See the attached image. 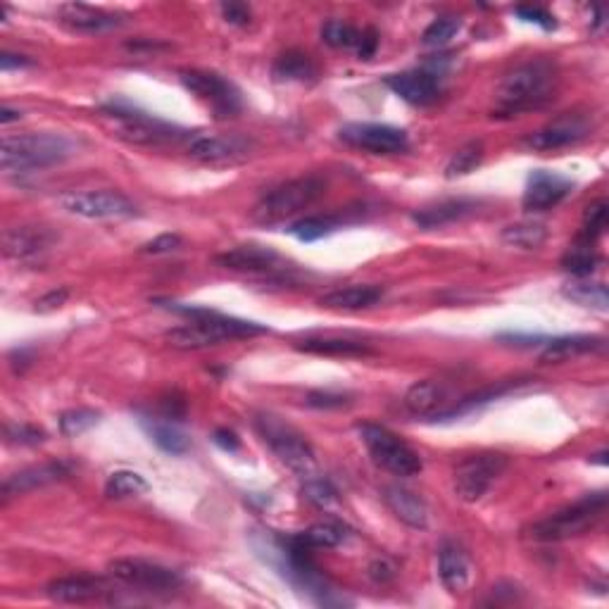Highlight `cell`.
Wrapping results in <instances>:
<instances>
[{
    "instance_id": "obj_50",
    "label": "cell",
    "mask_w": 609,
    "mask_h": 609,
    "mask_svg": "<svg viewBox=\"0 0 609 609\" xmlns=\"http://www.w3.org/2000/svg\"><path fill=\"white\" fill-rule=\"evenodd\" d=\"M222 17L234 27H246L250 22V8L243 3H222Z\"/></svg>"
},
{
    "instance_id": "obj_9",
    "label": "cell",
    "mask_w": 609,
    "mask_h": 609,
    "mask_svg": "<svg viewBox=\"0 0 609 609\" xmlns=\"http://www.w3.org/2000/svg\"><path fill=\"white\" fill-rule=\"evenodd\" d=\"M507 455L502 452H479V455H469L455 469V495L462 502H479L483 495L491 491V486L500 479L502 472L507 469Z\"/></svg>"
},
{
    "instance_id": "obj_23",
    "label": "cell",
    "mask_w": 609,
    "mask_h": 609,
    "mask_svg": "<svg viewBox=\"0 0 609 609\" xmlns=\"http://www.w3.org/2000/svg\"><path fill=\"white\" fill-rule=\"evenodd\" d=\"M55 234L46 226H12L3 236V253L12 260H29L53 246Z\"/></svg>"
},
{
    "instance_id": "obj_30",
    "label": "cell",
    "mask_w": 609,
    "mask_h": 609,
    "mask_svg": "<svg viewBox=\"0 0 609 609\" xmlns=\"http://www.w3.org/2000/svg\"><path fill=\"white\" fill-rule=\"evenodd\" d=\"M141 426L146 429V433L150 436V441L158 445L160 450L169 452V455H184V452L191 448V443H188L186 433L179 431L177 426L172 422H162V419H150L143 417Z\"/></svg>"
},
{
    "instance_id": "obj_10",
    "label": "cell",
    "mask_w": 609,
    "mask_h": 609,
    "mask_svg": "<svg viewBox=\"0 0 609 609\" xmlns=\"http://www.w3.org/2000/svg\"><path fill=\"white\" fill-rule=\"evenodd\" d=\"M179 79L181 86H184L191 96H196L200 103H205L217 119H231L243 110L241 93H238L236 86L215 72L188 69V72L179 74Z\"/></svg>"
},
{
    "instance_id": "obj_2",
    "label": "cell",
    "mask_w": 609,
    "mask_h": 609,
    "mask_svg": "<svg viewBox=\"0 0 609 609\" xmlns=\"http://www.w3.org/2000/svg\"><path fill=\"white\" fill-rule=\"evenodd\" d=\"M169 310L191 317V324L169 329L165 334L167 343L179 350H203L224 341H236V338L269 334L267 326L257 322H246V319L224 317L219 315V312L205 310V307H181L169 303Z\"/></svg>"
},
{
    "instance_id": "obj_17",
    "label": "cell",
    "mask_w": 609,
    "mask_h": 609,
    "mask_svg": "<svg viewBox=\"0 0 609 609\" xmlns=\"http://www.w3.org/2000/svg\"><path fill=\"white\" fill-rule=\"evenodd\" d=\"M386 86L410 105H431L441 96V77L429 72V69L391 74L386 79Z\"/></svg>"
},
{
    "instance_id": "obj_46",
    "label": "cell",
    "mask_w": 609,
    "mask_h": 609,
    "mask_svg": "<svg viewBox=\"0 0 609 609\" xmlns=\"http://www.w3.org/2000/svg\"><path fill=\"white\" fill-rule=\"evenodd\" d=\"M514 12H517L519 20H524L529 24H538V27L545 29V31H552L557 27L555 17H552L550 12L543 10V8H533V5H519V8Z\"/></svg>"
},
{
    "instance_id": "obj_42",
    "label": "cell",
    "mask_w": 609,
    "mask_h": 609,
    "mask_svg": "<svg viewBox=\"0 0 609 609\" xmlns=\"http://www.w3.org/2000/svg\"><path fill=\"white\" fill-rule=\"evenodd\" d=\"M460 29H462L460 17H438L436 22H431L429 27H426L422 41L424 46L429 48H443L445 43L455 39V34Z\"/></svg>"
},
{
    "instance_id": "obj_19",
    "label": "cell",
    "mask_w": 609,
    "mask_h": 609,
    "mask_svg": "<svg viewBox=\"0 0 609 609\" xmlns=\"http://www.w3.org/2000/svg\"><path fill=\"white\" fill-rule=\"evenodd\" d=\"M69 474H72V464L65 460L43 462V464H36V467H27V469H22V472L12 474L5 479L3 500H10V498H15V495L36 491V488L50 486V483L67 479Z\"/></svg>"
},
{
    "instance_id": "obj_20",
    "label": "cell",
    "mask_w": 609,
    "mask_h": 609,
    "mask_svg": "<svg viewBox=\"0 0 609 609\" xmlns=\"http://www.w3.org/2000/svg\"><path fill=\"white\" fill-rule=\"evenodd\" d=\"M215 262L224 269H234V272L248 274H274L279 272L281 257L267 246H238L217 255Z\"/></svg>"
},
{
    "instance_id": "obj_51",
    "label": "cell",
    "mask_w": 609,
    "mask_h": 609,
    "mask_svg": "<svg viewBox=\"0 0 609 609\" xmlns=\"http://www.w3.org/2000/svg\"><path fill=\"white\" fill-rule=\"evenodd\" d=\"M69 298V291L67 288H60V291H50L43 295V298L36 300V312H53L58 310V307H62L67 303Z\"/></svg>"
},
{
    "instance_id": "obj_1",
    "label": "cell",
    "mask_w": 609,
    "mask_h": 609,
    "mask_svg": "<svg viewBox=\"0 0 609 609\" xmlns=\"http://www.w3.org/2000/svg\"><path fill=\"white\" fill-rule=\"evenodd\" d=\"M557 67L548 58H536L514 67L495 91L493 117H519L526 112L541 110L555 98Z\"/></svg>"
},
{
    "instance_id": "obj_53",
    "label": "cell",
    "mask_w": 609,
    "mask_h": 609,
    "mask_svg": "<svg viewBox=\"0 0 609 609\" xmlns=\"http://www.w3.org/2000/svg\"><path fill=\"white\" fill-rule=\"evenodd\" d=\"M212 441H215V445H219V448H222L224 452H236L238 448H241V441H238V436L229 429H217L215 436H212Z\"/></svg>"
},
{
    "instance_id": "obj_27",
    "label": "cell",
    "mask_w": 609,
    "mask_h": 609,
    "mask_svg": "<svg viewBox=\"0 0 609 609\" xmlns=\"http://www.w3.org/2000/svg\"><path fill=\"white\" fill-rule=\"evenodd\" d=\"M605 348V338L600 336H562L552 338L545 343V350L541 353L543 364H557L567 362L571 357H579L586 353H595V350Z\"/></svg>"
},
{
    "instance_id": "obj_39",
    "label": "cell",
    "mask_w": 609,
    "mask_h": 609,
    "mask_svg": "<svg viewBox=\"0 0 609 609\" xmlns=\"http://www.w3.org/2000/svg\"><path fill=\"white\" fill-rule=\"evenodd\" d=\"M100 422V412L91 407H79V410H69L60 417V433L65 438H77L81 433L91 431Z\"/></svg>"
},
{
    "instance_id": "obj_32",
    "label": "cell",
    "mask_w": 609,
    "mask_h": 609,
    "mask_svg": "<svg viewBox=\"0 0 609 609\" xmlns=\"http://www.w3.org/2000/svg\"><path fill=\"white\" fill-rule=\"evenodd\" d=\"M272 74L279 81H312L317 77V65L310 55L300 53V50H288L276 58Z\"/></svg>"
},
{
    "instance_id": "obj_4",
    "label": "cell",
    "mask_w": 609,
    "mask_h": 609,
    "mask_svg": "<svg viewBox=\"0 0 609 609\" xmlns=\"http://www.w3.org/2000/svg\"><path fill=\"white\" fill-rule=\"evenodd\" d=\"M100 117L108 124L112 136L122 138L131 146H162V143L179 141L186 136V131L174 127V124L162 122V119L148 115L136 108H129L124 103L103 105Z\"/></svg>"
},
{
    "instance_id": "obj_47",
    "label": "cell",
    "mask_w": 609,
    "mask_h": 609,
    "mask_svg": "<svg viewBox=\"0 0 609 609\" xmlns=\"http://www.w3.org/2000/svg\"><path fill=\"white\" fill-rule=\"evenodd\" d=\"M184 246V238L179 234H162L153 241H148L141 250L148 255H167V253H177V250Z\"/></svg>"
},
{
    "instance_id": "obj_35",
    "label": "cell",
    "mask_w": 609,
    "mask_h": 609,
    "mask_svg": "<svg viewBox=\"0 0 609 609\" xmlns=\"http://www.w3.org/2000/svg\"><path fill=\"white\" fill-rule=\"evenodd\" d=\"M483 155H486V150H483L481 141L464 143L462 148L455 150V155H452L448 165H445V177L448 179L467 177V174H472L474 169L481 165Z\"/></svg>"
},
{
    "instance_id": "obj_40",
    "label": "cell",
    "mask_w": 609,
    "mask_h": 609,
    "mask_svg": "<svg viewBox=\"0 0 609 609\" xmlns=\"http://www.w3.org/2000/svg\"><path fill=\"white\" fill-rule=\"evenodd\" d=\"M600 257L595 255V250L590 246H576L571 248L567 255L562 257V267L567 269L569 274H574L576 279H586V276H590L595 272V267H598Z\"/></svg>"
},
{
    "instance_id": "obj_15",
    "label": "cell",
    "mask_w": 609,
    "mask_h": 609,
    "mask_svg": "<svg viewBox=\"0 0 609 609\" xmlns=\"http://www.w3.org/2000/svg\"><path fill=\"white\" fill-rule=\"evenodd\" d=\"M590 134V122L583 115H564L557 117L555 122L545 124L543 129L533 131L524 138V146L538 153H550V150H560L576 146Z\"/></svg>"
},
{
    "instance_id": "obj_41",
    "label": "cell",
    "mask_w": 609,
    "mask_h": 609,
    "mask_svg": "<svg viewBox=\"0 0 609 609\" xmlns=\"http://www.w3.org/2000/svg\"><path fill=\"white\" fill-rule=\"evenodd\" d=\"M360 29L343 20H329L322 27V41L331 48H357L360 43Z\"/></svg>"
},
{
    "instance_id": "obj_38",
    "label": "cell",
    "mask_w": 609,
    "mask_h": 609,
    "mask_svg": "<svg viewBox=\"0 0 609 609\" xmlns=\"http://www.w3.org/2000/svg\"><path fill=\"white\" fill-rule=\"evenodd\" d=\"M564 295L574 303L586 305V307H598V310H605L609 298H607V288L602 284H590V281L576 279L571 284L564 286Z\"/></svg>"
},
{
    "instance_id": "obj_55",
    "label": "cell",
    "mask_w": 609,
    "mask_h": 609,
    "mask_svg": "<svg viewBox=\"0 0 609 609\" xmlns=\"http://www.w3.org/2000/svg\"><path fill=\"white\" fill-rule=\"evenodd\" d=\"M22 112L20 110H12L8 105H3V110H0V122L10 124V122H20Z\"/></svg>"
},
{
    "instance_id": "obj_28",
    "label": "cell",
    "mask_w": 609,
    "mask_h": 609,
    "mask_svg": "<svg viewBox=\"0 0 609 609\" xmlns=\"http://www.w3.org/2000/svg\"><path fill=\"white\" fill-rule=\"evenodd\" d=\"M445 403H448V393L436 381H417L405 393V407L417 417H441L445 412Z\"/></svg>"
},
{
    "instance_id": "obj_22",
    "label": "cell",
    "mask_w": 609,
    "mask_h": 609,
    "mask_svg": "<svg viewBox=\"0 0 609 609\" xmlns=\"http://www.w3.org/2000/svg\"><path fill=\"white\" fill-rule=\"evenodd\" d=\"M108 583L91 576H67V579H55L46 586V595L53 602L62 605H86V602L100 600L108 595Z\"/></svg>"
},
{
    "instance_id": "obj_16",
    "label": "cell",
    "mask_w": 609,
    "mask_h": 609,
    "mask_svg": "<svg viewBox=\"0 0 609 609\" xmlns=\"http://www.w3.org/2000/svg\"><path fill=\"white\" fill-rule=\"evenodd\" d=\"M571 188H574V181L562 177V174L536 169L529 177V184H526L521 205H524L526 212L552 210V207L560 205L569 196Z\"/></svg>"
},
{
    "instance_id": "obj_7",
    "label": "cell",
    "mask_w": 609,
    "mask_h": 609,
    "mask_svg": "<svg viewBox=\"0 0 609 609\" xmlns=\"http://www.w3.org/2000/svg\"><path fill=\"white\" fill-rule=\"evenodd\" d=\"M324 188V179L319 177H300L286 181V184L272 188V191L260 198V203L253 207V219L262 224H274L298 215V212H303L305 207L317 203L324 196Z\"/></svg>"
},
{
    "instance_id": "obj_14",
    "label": "cell",
    "mask_w": 609,
    "mask_h": 609,
    "mask_svg": "<svg viewBox=\"0 0 609 609\" xmlns=\"http://www.w3.org/2000/svg\"><path fill=\"white\" fill-rule=\"evenodd\" d=\"M186 153L188 158L203 162V165H236V162L250 158L253 141L238 134H200L188 141Z\"/></svg>"
},
{
    "instance_id": "obj_52",
    "label": "cell",
    "mask_w": 609,
    "mask_h": 609,
    "mask_svg": "<svg viewBox=\"0 0 609 609\" xmlns=\"http://www.w3.org/2000/svg\"><path fill=\"white\" fill-rule=\"evenodd\" d=\"M376 48H379V34H376V29H364L360 34V43H357V55H360V60L372 58Z\"/></svg>"
},
{
    "instance_id": "obj_29",
    "label": "cell",
    "mask_w": 609,
    "mask_h": 609,
    "mask_svg": "<svg viewBox=\"0 0 609 609\" xmlns=\"http://www.w3.org/2000/svg\"><path fill=\"white\" fill-rule=\"evenodd\" d=\"M295 348L303 350V353L326 357H360L372 353L367 343L353 341V338H305Z\"/></svg>"
},
{
    "instance_id": "obj_3",
    "label": "cell",
    "mask_w": 609,
    "mask_h": 609,
    "mask_svg": "<svg viewBox=\"0 0 609 609\" xmlns=\"http://www.w3.org/2000/svg\"><path fill=\"white\" fill-rule=\"evenodd\" d=\"M74 143L62 134H20L5 136L0 146V167L5 174H27L34 169H46L69 160L74 155Z\"/></svg>"
},
{
    "instance_id": "obj_24",
    "label": "cell",
    "mask_w": 609,
    "mask_h": 609,
    "mask_svg": "<svg viewBox=\"0 0 609 609\" xmlns=\"http://www.w3.org/2000/svg\"><path fill=\"white\" fill-rule=\"evenodd\" d=\"M384 502L386 507L395 514L410 529H426L429 526V507L419 498L417 493L403 486H386L384 488Z\"/></svg>"
},
{
    "instance_id": "obj_12",
    "label": "cell",
    "mask_w": 609,
    "mask_h": 609,
    "mask_svg": "<svg viewBox=\"0 0 609 609\" xmlns=\"http://www.w3.org/2000/svg\"><path fill=\"white\" fill-rule=\"evenodd\" d=\"M58 203L69 215L84 219H129L138 215L136 205L117 191L65 193Z\"/></svg>"
},
{
    "instance_id": "obj_25",
    "label": "cell",
    "mask_w": 609,
    "mask_h": 609,
    "mask_svg": "<svg viewBox=\"0 0 609 609\" xmlns=\"http://www.w3.org/2000/svg\"><path fill=\"white\" fill-rule=\"evenodd\" d=\"M384 298V288L372 286V284H355V286H343L336 288V291L326 293L319 305L329 307V310H345V312H355V310H367L379 303Z\"/></svg>"
},
{
    "instance_id": "obj_33",
    "label": "cell",
    "mask_w": 609,
    "mask_h": 609,
    "mask_svg": "<svg viewBox=\"0 0 609 609\" xmlns=\"http://www.w3.org/2000/svg\"><path fill=\"white\" fill-rule=\"evenodd\" d=\"M548 236V226L541 222H519L502 231V241L521 250H538L548 241Z\"/></svg>"
},
{
    "instance_id": "obj_31",
    "label": "cell",
    "mask_w": 609,
    "mask_h": 609,
    "mask_svg": "<svg viewBox=\"0 0 609 609\" xmlns=\"http://www.w3.org/2000/svg\"><path fill=\"white\" fill-rule=\"evenodd\" d=\"M345 526L338 524V521H319V524H312L310 529L295 533L291 536L295 543L303 545L307 550H319V548H338L345 541Z\"/></svg>"
},
{
    "instance_id": "obj_48",
    "label": "cell",
    "mask_w": 609,
    "mask_h": 609,
    "mask_svg": "<svg viewBox=\"0 0 609 609\" xmlns=\"http://www.w3.org/2000/svg\"><path fill=\"white\" fill-rule=\"evenodd\" d=\"M160 412L162 417L169 419V422H181L186 417V400L184 395L179 393H169L160 400Z\"/></svg>"
},
{
    "instance_id": "obj_11",
    "label": "cell",
    "mask_w": 609,
    "mask_h": 609,
    "mask_svg": "<svg viewBox=\"0 0 609 609\" xmlns=\"http://www.w3.org/2000/svg\"><path fill=\"white\" fill-rule=\"evenodd\" d=\"M110 576L129 588H138V593H174L181 588L179 571L162 567L158 562L138 560V557H122L108 564Z\"/></svg>"
},
{
    "instance_id": "obj_13",
    "label": "cell",
    "mask_w": 609,
    "mask_h": 609,
    "mask_svg": "<svg viewBox=\"0 0 609 609\" xmlns=\"http://www.w3.org/2000/svg\"><path fill=\"white\" fill-rule=\"evenodd\" d=\"M338 138L357 150H367L372 155H398L410 148V138L403 129L391 124H345L338 129Z\"/></svg>"
},
{
    "instance_id": "obj_37",
    "label": "cell",
    "mask_w": 609,
    "mask_h": 609,
    "mask_svg": "<svg viewBox=\"0 0 609 609\" xmlns=\"http://www.w3.org/2000/svg\"><path fill=\"white\" fill-rule=\"evenodd\" d=\"M338 226H341V219L338 217H305L300 219V222H295L288 231H291L298 241L312 243L319 241V238L331 236Z\"/></svg>"
},
{
    "instance_id": "obj_36",
    "label": "cell",
    "mask_w": 609,
    "mask_h": 609,
    "mask_svg": "<svg viewBox=\"0 0 609 609\" xmlns=\"http://www.w3.org/2000/svg\"><path fill=\"white\" fill-rule=\"evenodd\" d=\"M609 219V205L605 198L595 200L586 207V215H583V231L579 234L583 246H593L598 238L605 234Z\"/></svg>"
},
{
    "instance_id": "obj_21",
    "label": "cell",
    "mask_w": 609,
    "mask_h": 609,
    "mask_svg": "<svg viewBox=\"0 0 609 609\" xmlns=\"http://www.w3.org/2000/svg\"><path fill=\"white\" fill-rule=\"evenodd\" d=\"M58 17L69 31H79V34H103V31L117 29L124 24L122 15L105 12L100 8H91V5H81V3L62 5L58 10Z\"/></svg>"
},
{
    "instance_id": "obj_5",
    "label": "cell",
    "mask_w": 609,
    "mask_h": 609,
    "mask_svg": "<svg viewBox=\"0 0 609 609\" xmlns=\"http://www.w3.org/2000/svg\"><path fill=\"white\" fill-rule=\"evenodd\" d=\"M605 510H607V493H590L586 498L576 500L574 505L555 512L552 517L533 524L529 536L533 541H543V543L569 541V538L583 536V533L593 529V526L602 519Z\"/></svg>"
},
{
    "instance_id": "obj_49",
    "label": "cell",
    "mask_w": 609,
    "mask_h": 609,
    "mask_svg": "<svg viewBox=\"0 0 609 609\" xmlns=\"http://www.w3.org/2000/svg\"><path fill=\"white\" fill-rule=\"evenodd\" d=\"M367 574H369V579L376 583H388L395 579L398 569H395V564L388 560V557H376V560H372V564H369Z\"/></svg>"
},
{
    "instance_id": "obj_34",
    "label": "cell",
    "mask_w": 609,
    "mask_h": 609,
    "mask_svg": "<svg viewBox=\"0 0 609 609\" xmlns=\"http://www.w3.org/2000/svg\"><path fill=\"white\" fill-rule=\"evenodd\" d=\"M150 483L143 479L141 474L129 472V469H122V472H115L105 483V495L110 500H124V498H138V495L148 493Z\"/></svg>"
},
{
    "instance_id": "obj_18",
    "label": "cell",
    "mask_w": 609,
    "mask_h": 609,
    "mask_svg": "<svg viewBox=\"0 0 609 609\" xmlns=\"http://www.w3.org/2000/svg\"><path fill=\"white\" fill-rule=\"evenodd\" d=\"M438 576L450 595L460 598L474 583V562L457 543H445L438 552Z\"/></svg>"
},
{
    "instance_id": "obj_54",
    "label": "cell",
    "mask_w": 609,
    "mask_h": 609,
    "mask_svg": "<svg viewBox=\"0 0 609 609\" xmlns=\"http://www.w3.org/2000/svg\"><path fill=\"white\" fill-rule=\"evenodd\" d=\"M20 67H31V60L24 58V55H12V53L0 55V69H3V72H10V69H20Z\"/></svg>"
},
{
    "instance_id": "obj_45",
    "label": "cell",
    "mask_w": 609,
    "mask_h": 609,
    "mask_svg": "<svg viewBox=\"0 0 609 609\" xmlns=\"http://www.w3.org/2000/svg\"><path fill=\"white\" fill-rule=\"evenodd\" d=\"M305 403L310 407H317V410H341V407L350 405V400H348V395H341V393L315 391V393L307 395Z\"/></svg>"
},
{
    "instance_id": "obj_6",
    "label": "cell",
    "mask_w": 609,
    "mask_h": 609,
    "mask_svg": "<svg viewBox=\"0 0 609 609\" xmlns=\"http://www.w3.org/2000/svg\"><path fill=\"white\" fill-rule=\"evenodd\" d=\"M255 429L262 436V441L269 445V450H272L288 469H293V472L303 476V479L315 476L317 457L312 445L305 441L303 433H298L291 424L274 417V414H260V417L255 419Z\"/></svg>"
},
{
    "instance_id": "obj_44",
    "label": "cell",
    "mask_w": 609,
    "mask_h": 609,
    "mask_svg": "<svg viewBox=\"0 0 609 609\" xmlns=\"http://www.w3.org/2000/svg\"><path fill=\"white\" fill-rule=\"evenodd\" d=\"M5 438H8V443H15V445H36V443L46 441V431L36 429V426H29V424L8 426V429H5Z\"/></svg>"
},
{
    "instance_id": "obj_8",
    "label": "cell",
    "mask_w": 609,
    "mask_h": 609,
    "mask_svg": "<svg viewBox=\"0 0 609 609\" xmlns=\"http://www.w3.org/2000/svg\"><path fill=\"white\" fill-rule=\"evenodd\" d=\"M362 443L367 445L372 460L384 467L386 472L395 476H414L422 472V457L414 452L405 441H400L393 431L379 424H362L360 429Z\"/></svg>"
},
{
    "instance_id": "obj_43",
    "label": "cell",
    "mask_w": 609,
    "mask_h": 609,
    "mask_svg": "<svg viewBox=\"0 0 609 609\" xmlns=\"http://www.w3.org/2000/svg\"><path fill=\"white\" fill-rule=\"evenodd\" d=\"M303 498L307 502H312L315 507H322V510H326V507H331L338 500V493H336V488L331 486V483L326 479L307 476L305 483H303Z\"/></svg>"
},
{
    "instance_id": "obj_26",
    "label": "cell",
    "mask_w": 609,
    "mask_h": 609,
    "mask_svg": "<svg viewBox=\"0 0 609 609\" xmlns=\"http://www.w3.org/2000/svg\"><path fill=\"white\" fill-rule=\"evenodd\" d=\"M476 210V200H443V203L424 207V210L414 212L412 222L419 229H438V226L460 222V219L469 217Z\"/></svg>"
}]
</instances>
